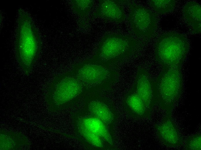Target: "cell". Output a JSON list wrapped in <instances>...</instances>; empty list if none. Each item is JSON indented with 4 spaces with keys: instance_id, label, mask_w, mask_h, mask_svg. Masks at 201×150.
<instances>
[{
    "instance_id": "1",
    "label": "cell",
    "mask_w": 201,
    "mask_h": 150,
    "mask_svg": "<svg viewBox=\"0 0 201 150\" xmlns=\"http://www.w3.org/2000/svg\"><path fill=\"white\" fill-rule=\"evenodd\" d=\"M18 13L16 52L21 68L25 74L28 75L39 56L40 40L30 16L22 9Z\"/></svg>"
},
{
    "instance_id": "2",
    "label": "cell",
    "mask_w": 201,
    "mask_h": 150,
    "mask_svg": "<svg viewBox=\"0 0 201 150\" xmlns=\"http://www.w3.org/2000/svg\"><path fill=\"white\" fill-rule=\"evenodd\" d=\"M70 71L83 85L85 90L95 93L110 88L118 80L117 72L92 58L74 65Z\"/></svg>"
},
{
    "instance_id": "3",
    "label": "cell",
    "mask_w": 201,
    "mask_h": 150,
    "mask_svg": "<svg viewBox=\"0 0 201 150\" xmlns=\"http://www.w3.org/2000/svg\"><path fill=\"white\" fill-rule=\"evenodd\" d=\"M186 38L181 34L169 32L160 36L155 48L157 62L163 69L180 67L189 50Z\"/></svg>"
},
{
    "instance_id": "4",
    "label": "cell",
    "mask_w": 201,
    "mask_h": 150,
    "mask_svg": "<svg viewBox=\"0 0 201 150\" xmlns=\"http://www.w3.org/2000/svg\"><path fill=\"white\" fill-rule=\"evenodd\" d=\"M84 90L82 83L70 71L57 76L51 83L46 97L49 109L55 111L64 108Z\"/></svg>"
},
{
    "instance_id": "5",
    "label": "cell",
    "mask_w": 201,
    "mask_h": 150,
    "mask_svg": "<svg viewBox=\"0 0 201 150\" xmlns=\"http://www.w3.org/2000/svg\"><path fill=\"white\" fill-rule=\"evenodd\" d=\"M138 44L137 40L132 37L116 33L108 34L100 42L92 59L111 66L130 56L137 50Z\"/></svg>"
},
{
    "instance_id": "6",
    "label": "cell",
    "mask_w": 201,
    "mask_h": 150,
    "mask_svg": "<svg viewBox=\"0 0 201 150\" xmlns=\"http://www.w3.org/2000/svg\"><path fill=\"white\" fill-rule=\"evenodd\" d=\"M183 79L180 67L163 69L155 81L157 104L166 114L172 110L180 96Z\"/></svg>"
},
{
    "instance_id": "7",
    "label": "cell",
    "mask_w": 201,
    "mask_h": 150,
    "mask_svg": "<svg viewBox=\"0 0 201 150\" xmlns=\"http://www.w3.org/2000/svg\"><path fill=\"white\" fill-rule=\"evenodd\" d=\"M129 18L133 31L140 38H150L157 29V21L155 14L142 6L137 4L131 6Z\"/></svg>"
},
{
    "instance_id": "8",
    "label": "cell",
    "mask_w": 201,
    "mask_h": 150,
    "mask_svg": "<svg viewBox=\"0 0 201 150\" xmlns=\"http://www.w3.org/2000/svg\"><path fill=\"white\" fill-rule=\"evenodd\" d=\"M85 108L91 116L103 121L113 132L118 117L117 111L108 100L95 93L86 98Z\"/></svg>"
},
{
    "instance_id": "9",
    "label": "cell",
    "mask_w": 201,
    "mask_h": 150,
    "mask_svg": "<svg viewBox=\"0 0 201 150\" xmlns=\"http://www.w3.org/2000/svg\"><path fill=\"white\" fill-rule=\"evenodd\" d=\"M136 91L148 110L151 113L157 104L155 81L143 68L137 71L134 84Z\"/></svg>"
},
{
    "instance_id": "10",
    "label": "cell",
    "mask_w": 201,
    "mask_h": 150,
    "mask_svg": "<svg viewBox=\"0 0 201 150\" xmlns=\"http://www.w3.org/2000/svg\"><path fill=\"white\" fill-rule=\"evenodd\" d=\"M155 128L159 138L166 146L174 147L181 145L183 140L172 120L171 114H166L163 121L157 125Z\"/></svg>"
},
{
    "instance_id": "11",
    "label": "cell",
    "mask_w": 201,
    "mask_h": 150,
    "mask_svg": "<svg viewBox=\"0 0 201 150\" xmlns=\"http://www.w3.org/2000/svg\"><path fill=\"white\" fill-rule=\"evenodd\" d=\"M124 108L127 113L133 118H149L151 113L147 109L133 86L124 99Z\"/></svg>"
},
{
    "instance_id": "12",
    "label": "cell",
    "mask_w": 201,
    "mask_h": 150,
    "mask_svg": "<svg viewBox=\"0 0 201 150\" xmlns=\"http://www.w3.org/2000/svg\"><path fill=\"white\" fill-rule=\"evenodd\" d=\"M95 16L111 21L121 22L125 18V15L120 3L116 0H100Z\"/></svg>"
},
{
    "instance_id": "13",
    "label": "cell",
    "mask_w": 201,
    "mask_h": 150,
    "mask_svg": "<svg viewBox=\"0 0 201 150\" xmlns=\"http://www.w3.org/2000/svg\"><path fill=\"white\" fill-rule=\"evenodd\" d=\"M79 121L90 131L94 133L114 149L113 132L98 119L91 116L82 118Z\"/></svg>"
},
{
    "instance_id": "14",
    "label": "cell",
    "mask_w": 201,
    "mask_h": 150,
    "mask_svg": "<svg viewBox=\"0 0 201 150\" xmlns=\"http://www.w3.org/2000/svg\"><path fill=\"white\" fill-rule=\"evenodd\" d=\"M0 132V150H21L30 145L27 138L21 133L2 130Z\"/></svg>"
},
{
    "instance_id": "15",
    "label": "cell",
    "mask_w": 201,
    "mask_h": 150,
    "mask_svg": "<svg viewBox=\"0 0 201 150\" xmlns=\"http://www.w3.org/2000/svg\"><path fill=\"white\" fill-rule=\"evenodd\" d=\"M183 14L186 21L192 31L196 33L201 32V7L199 3L190 1L185 6Z\"/></svg>"
},
{
    "instance_id": "16",
    "label": "cell",
    "mask_w": 201,
    "mask_h": 150,
    "mask_svg": "<svg viewBox=\"0 0 201 150\" xmlns=\"http://www.w3.org/2000/svg\"><path fill=\"white\" fill-rule=\"evenodd\" d=\"M77 128L81 136L92 146L101 149H113L100 137L87 129L79 121L77 124Z\"/></svg>"
},
{
    "instance_id": "17",
    "label": "cell",
    "mask_w": 201,
    "mask_h": 150,
    "mask_svg": "<svg viewBox=\"0 0 201 150\" xmlns=\"http://www.w3.org/2000/svg\"><path fill=\"white\" fill-rule=\"evenodd\" d=\"M150 6L157 13L165 14L171 12L176 4L173 0H152L149 1Z\"/></svg>"
},
{
    "instance_id": "18",
    "label": "cell",
    "mask_w": 201,
    "mask_h": 150,
    "mask_svg": "<svg viewBox=\"0 0 201 150\" xmlns=\"http://www.w3.org/2000/svg\"><path fill=\"white\" fill-rule=\"evenodd\" d=\"M74 10L79 15L84 16L90 11L94 3L93 0H72Z\"/></svg>"
},
{
    "instance_id": "19",
    "label": "cell",
    "mask_w": 201,
    "mask_h": 150,
    "mask_svg": "<svg viewBox=\"0 0 201 150\" xmlns=\"http://www.w3.org/2000/svg\"><path fill=\"white\" fill-rule=\"evenodd\" d=\"M185 148L188 150H200L201 134H197L188 138L186 142Z\"/></svg>"
}]
</instances>
